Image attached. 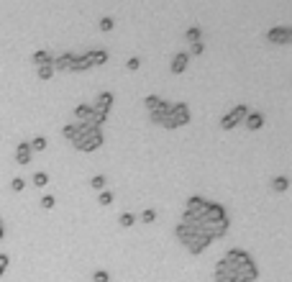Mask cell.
<instances>
[{
    "label": "cell",
    "mask_w": 292,
    "mask_h": 282,
    "mask_svg": "<svg viewBox=\"0 0 292 282\" xmlns=\"http://www.w3.org/2000/svg\"><path fill=\"white\" fill-rule=\"evenodd\" d=\"M267 39L274 41V44H290L292 41V28H287V26H272L267 31Z\"/></svg>",
    "instance_id": "obj_8"
},
{
    "label": "cell",
    "mask_w": 292,
    "mask_h": 282,
    "mask_svg": "<svg viewBox=\"0 0 292 282\" xmlns=\"http://www.w3.org/2000/svg\"><path fill=\"white\" fill-rule=\"evenodd\" d=\"M5 236V226H3V221H0V239Z\"/></svg>",
    "instance_id": "obj_42"
},
{
    "label": "cell",
    "mask_w": 292,
    "mask_h": 282,
    "mask_svg": "<svg viewBox=\"0 0 292 282\" xmlns=\"http://www.w3.org/2000/svg\"><path fill=\"white\" fill-rule=\"evenodd\" d=\"M287 185H290V180H287L285 174H280V177H274V180H272V187H274L277 192H285V190H287Z\"/></svg>",
    "instance_id": "obj_24"
},
{
    "label": "cell",
    "mask_w": 292,
    "mask_h": 282,
    "mask_svg": "<svg viewBox=\"0 0 292 282\" xmlns=\"http://www.w3.org/2000/svg\"><path fill=\"white\" fill-rule=\"evenodd\" d=\"M184 123H190V108L184 106V103H175L172 106V113L164 121V128H179Z\"/></svg>",
    "instance_id": "obj_2"
},
{
    "label": "cell",
    "mask_w": 292,
    "mask_h": 282,
    "mask_svg": "<svg viewBox=\"0 0 292 282\" xmlns=\"http://www.w3.org/2000/svg\"><path fill=\"white\" fill-rule=\"evenodd\" d=\"M28 146H31V152H44L46 149V139L44 136H36L34 141H28Z\"/></svg>",
    "instance_id": "obj_28"
},
{
    "label": "cell",
    "mask_w": 292,
    "mask_h": 282,
    "mask_svg": "<svg viewBox=\"0 0 292 282\" xmlns=\"http://www.w3.org/2000/svg\"><path fill=\"white\" fill-rule=\"evenodd\" d=\"M184 36H187V39H190V41L195 44V41H200V36H203V31H200L197 26H190L187 31H184Z\"/></svg>",
    "instance_id": "obj_29"
},
{
    "label": "cell",
    "mask_w": 292,
    "mask_h": 282,
    "mask_svg": "<svg viewBox=\"0 0 292 282\" xmlns=\"http://www.w3.org/2000/svg\"><path fill=\"white\" fill-rule=\"evenodd\" d=\"M31 146H28V141H21L18 146H15V162H18V165H28L31 162Z\"/></svg>",
    "instance_id": "obj_18"
},
{
    "label": "cell",
    "mask_w": 292,
    "mask_h": 282,
    "mask_svg": "<svg viewBox=\"0 0 292 282\" xmlns=\"http://www.w3.org/2000/svg\"><path fill=\"white\" fill-rule=\"evenodd\" d=\"M90 185L95 187V190H103V187H105V177H103V174H95V177L90 180Z\"/></svg>",
    "instance_id": "obj_36"
},
{
    "label": "cell",
    "mask_w": 292,
    "mask_h": 282,
    "mask_svg": "<svg viewBox=\"0 0 292 282\" xmlns=\"http://www.w3.org/2000/svg\"><path fill=\"white\" fill-rule=\"evenodd\" d=\"M228 213H226V208L221 203H208V211H205V221L203 224H218V221H223Z\"/></svg>",
    "instance_id": "obj_11"
},
{
    "label": "cell",
    "mask_w": 292,
    "mask_h": 282,
    "mask_svg": "<svg viewBox=\"0 0 292 282\" xmlns=\"http://www.w3.org/2000/svg\"><path fill=\"white\" fill-rule=\"evenodd\" d=\"M8 264H10L8 254H0V277H3V275H5V270H8Z\"/></svg>",
    "instance_id": "obj_41"
},
{
    "label": "cell",
    "mask_w": 292,
    "mask_h": 282,
    "mask_svg": "<svg viewBox=\"0 0 292 282\" xmlns=\"http://www.w3.org/2000/svg\"><path fill=\"white\" fill-rule=\"evenodd\" d=\"M92 282H111V275H108L105 270H98L95 275H92Z\"/></svg>",
    "instance_id": "obj_34"
},
{
    "label": "cell",
    "mask_w": 292,
    "mask_h": 282,
    "mask_svg": "<svg viewBox=\"0 0 292 282\" xmlns=\"http://www.w3.org/2000/svg\"><path fill=\"white\" fill-rule=\"evenodd\" d=\"M246 115H249V108H246V106H236L234 111H228V113H226V115L221 118V128L231 131L234 126H238V123L243 121Z\"/></svg>",
    "instance_id": "obj_4"
},
{
    "label": "cell",
    "mask_w": 292,
    "mask_h": 282,
    "mask_svg": "<svg viewBox=\"0 0 292 282\" xmlns=\"http://www.w3.org/2000/svg\"><path fill=\"white\" fill-rule=\"evenodd\" d=\"M223 259H226L231 267H234V270H238V267H243L246 262H251V254H246L243 249H228Z\"/></svg>",
    "instance_id": "obj_10"
},
{
    "label": "cell",
    "mask_w": 292,
    "mask_h": 282,
    "mask_svg": "<svg viewBox=\"0 0 292 282\" xmlns=\"http://www.w3.org/2000/svg\"><path fill=\"white\" fill-rule=\"evenodd\" d=\"M203 52H205V44H203V41H195L192 47H190V54H192V56H200Z\"/></svg>",
    "instance_id": "obj_35"
},
{
    "label": "cell",
    "mask_w": 292,
    "mask_h": 282,
    "mask_svg": "<svg viewBox=\"0 0 292 282\" xmlns=\"http://www.w3.org/2000/svg\"><path fill=\"white\" fill-rule=\"evenodd\" d=\"M126 67H128L131 72H136L138 67H141V59H138V56H131V59H128V62H126Z\"/></svg>",
    "instance_id": "obj_39"
},
{
    "label": "cell",
    "mask_w": 292,
    "mask_h": 282,
    "mask_svg": "<svg viewBox=\"0 0 292 282\" xmlns=\"http://www.w3.org/2000/svg\"><path fill=\"white\" fill-rule=\"evenodd\" d=\"M105 141L103 136V131L100 128H90L87 123H77V136L72 139L74 144V149H80V152H95L100 149Z\"/></svg>",
    "instance_id": "obj_1"
},
{
    "label": "cell",
    "mask_w": 292,
    "mask_h": 282,
    "mask_svg": "<svg viewBox=\"0 0 292 282\" xmlns=\"http://www.w3.org/2000/svg\"><path fill=\"white\" fill-rule=\"evenodd\" d=\"M133 221H136V216H133V213H120L118 224H120L123 228H128V226H133Z\"/></svg>",
    "instance_id": "obj_30"
},
{
    "label": "cell",
    "mask_w": 292,
    "mask_h": 282,
    "mask_svg": "<svg viewBox=\"0 0 292 282\" xmlns=\"http://www.w3.org/2000/svg\"><path fill=\"white\" fill-rule=\"evenodd\" d=\"M90 67H92V62H90V52L82 54V56H74V62H72V72H85V69H90Z\"/></svg>",
    "instance_id": "obj_21"
},
{
    "label": "cell",
    "mask_w": 292,
    "mask_h": 282,
    "mask_svg": "<svg viewBox=\"0 0 292 282\" xmlns=\"http://www.w3.org/2000/svg\"><path fill=\"white\" fill-rule=\"evenodd\" d=\"M10 187H13L15 192H21V190L26 187V182H23V177H13V182H10Z\"/></svg>",
    "instance_id": "obj_38"
},
{
    "label": "cell",
    "mask_w": 292,
    "mask_h": 282,
    "mask_svg": "<svg viewBox=\"0 0 292 282\" xmlns=\"http://www.w3.org/2000/svg\"><path fill=\"white\" fill-rule=\"evenodd\" d=\"M215 282H236V270L226 259L215 262Z\"/></svg>",
    "instance_id": "obj_7"
},
{
    "label": "cell",
    "mask_w": 292,
    "mask_h": 282,
    "mask_svg": "<svg viewBox=\"0 0 292 282\" xmlns=\"http://www.w3.org/2000/svg\"><path fill=\"white\" fill-rule=\"evenodd\" d=\"M98 200H100V205H111L113 203V192L111 190H100V198Z\"/></svg>",
    "instance_id": "obj_33"
},
{
    "label": "cell",
    "mask_w": 292,
    "mask_h": 282,
    "mask_svg": "<svg viewBox=\"0 0 292 282\" xmlns=\"http://www.w3.org/2000/svg\"><path fill=\"white\" fill-rule=\"evenodd\" d=\"M116 26V21L111 18V16H105V18H100V28H103V31H111V28Z\"/></svg>",
    "instance_id": "obj_37"
},
{
    "label": "cell",
    "mask_w": 292,
    "mask_h": 282,
    "mask_svg": "<svg viewBox=\"0 0 292 282\" xmlns=\"http://www.w3.org/2000/svg\"><path fill=\"white\" fill-rule=\"evenodd\" d=\"M54 203H57L54 195H44V198H41V208H46V211H49V208H54Z\"/></svg>",
    "instance_id": "obj_40"
},
{
    "label": "cell",
    "mask_w": 292,
    "mask_h": 282,
    "mask_svg": "<svg viewBox=\"0 0 292 282\" xmlns=\"http://www.w3.org/2000/svg\"><path fill=\"white\" fill-rule=\"evenodd\" d=\"M210 246V236L203 231V226L197 228V233H195V239L187 244V249H190V254H203V251Z\"/></svg>",
    "instance_id": "obj_6"
},
{
    "label": "cell",
    "mask_w": 292,
    "mask_h": 282,
    "mask_svg": "<svg viewBox=\"0 0 292 282\" xmlns=\"http://www.w3.org/2000/svg\"><path fill=\"white\" fill-rule=\"evenodd\" d=\"M169 113H172V106H169L167 100H162V106H159L157 111H151V121L159 123V126H164V121L169 118Z\"/></svg>",
    "instance_id": "obj_14"
},
{
    "label": "cell",
    "mask_w": 292,
    "mask_h": 282,
    "mask_svg": "<svg viewBox=\"0 0 292 282\" xmlns=\"http://www.w3.org/2000/svg\"><path fill=\"white\" fill-rule=\"evenodd\" d=\"M243 123H246V128H249V131H259L261 126H264V113L254 111V113H249V115L243 118Z\"/></svg>",
    "instance_id": "obj_17"
},
{
    "label": "cell",
    "mask_w": 292,
    "mask_h": 282,
    "mask_svg": "<svg viewBox=\"0 0 292 282\" xmlns=\"http://www.w3.org/2000/svg\"><path fill=\"white\" fill-rule=\"evenodd\" d=\"M36 75H39L41 80H52V75H54V67H52V64H44V67H36Z\"/></svg>",
    "instance_id": "obj_26"
},
{
    "label": "cell",
    "mask_w": 292,
    "mask_h": 282,
    "mask_svg": "<svg viewBox=\"0 0 292 282\" xmlns=\"http://www.w3.org/2000/svg\"><path fill=\"white\" fill-rule=\"evenodd\" d=\"M90 111H92L90 106H85V103H80V106L74 108V115H77V118H82V121H85V118L90 115Z\"/></svg>",
    "instance_id": "obj_31"
},
{
    "label": "cell",
    "mask_w": 292,
    "mask_h": 282,
    "mask_svg": "<svg viewBox=\"0 0 292 282\" xmlns=\"http://www.w3.org/2000/svg\"><path fill=\"white\" fill-rule=\"evenodd\" d=\"M105 121H108V113H103V111H90V115L85 118L82 123H87L90 128H100Z\"/></svg>",
    "instance_id": "obj_19"
},
{
    "label": "cell",
    "mask_w": 292,
    "mask_h": 282,
    "mask_svg": "<svg viewBox=\"0 0 292 282\" xmlns=\"http://www.w3.org/2000/svg\"><path fill=\"white\" fill-rule=\"evenodd\" d=\"M90 62H92V67L105 64V62H108V52H105V49H92V52H90Z\"/></svg>",
    "instance_id": "obj_22"
},
{
    "label": "cell",
    "mask_w": 292,
    "mask_h": 282,
    "mask_svg": "<svg viewBox=\"0 0 292 282\" xmlns=\"http://www.w3.org/2000/svg\"><path fill=\"white\" fill-rule=\"evenodd\" d=\"M61 136L72 141L77 136V123H64V126H61Z\"/></svg>",
    "instance_id": "obj_25"
},
{
    "label": "cell",
    "mask_w": 292,
    "mask_h": 282,
    "mask_svg": "<svg viewBox=\"0 0 292 282\" xmlns=\"http://www.w3.org/2000/svg\"><path fill=\"white\" fill-rule=\"evenodd\" d=\"M31 180H34L36 187H44V185H49V174H46V172H34V177H31Z\"/></svg>",
    "instance_id": "obj_27"
},
{
    "label": "cell",
    "mask_w": 292,
    "mask_h": 282,
    "mask_svg": "<svg viewBox=\"0 0 292 282\" xmlns=\"http://www.w3.org/2000/svg\"><path fill=\"white\" fill-rule=\"evenodd\" d=\"M197 228H200V226H187V224H179V226H177V239H179L184 246H187V244L195 239Z\"/></svg>",
    "instance_id": "obj_12"
},
{
    "label": "cell",
    "mask_w": 292,
    "mask_h": 282,
    "mask_svg": "<svg viewBox=\"0 0 292 282\" xmlns=\"http://www.w3.org/2000/svg\"><path fill=\"white\" fill-rule=\"evenodd\" d=\"M111 106H113V93L103 90L98 98H95V108L92 111H103V113H111Z\"/></svg>",
    "instance_id": "obj_15"
},
{
    "label": "cell",
    "mask_w": 292,
    "mask_h": 282,
    "mask_svg": "<svg viewBox=\"0 0 292 282\" xmlns=\"http://www.w3.org/2000/svg\"><path fill=\"white\" fill-rule=\"evenodd\" d=\"M192 218H195V224L197 226H203V221H205V211H208V200L205 198H200V195H192L187 200V208H184Z\"/></svg>",
    "instance_id": "obj_3"
},
{
    "label": "cell",
    "mask_w": 292,
    "mask_h": 282,
    "mask_svg": "<svg viewBox=\"0 0 292 282\" xmlns=\"http://www.w3.org/2000/svg\"><path fill=\"white\" fill-rule=\"evenodd\" d=\"M74 56L77 54H72V52H64V54H59V56H54V62H52V67H54V72L57 69H72V62H74Z\"/></svg>",
    "instance_id": "obj_13"
},
{
    "label": "cell",
    "mask_w": 292,
    "mask_h": 282,
    "mask_svg": "<svg viewBox=\"0 0 292 282\" xmlns=\"http://www.w3.org/2000/svg\"><path fill=\"white\" fill-rule=\"evenodd\" d=\"M141 221L144 224H154V221H157V211H154V208H146V211L141 213Z\"/></svg>",
    "instance_id": "obj_32"
},
{
    "label": "cell",
    "mask_w": 292,
    "mask_h": 282,
    "mask_svg": "<svg viewBox=\"0 0 292 282\" xmlns=\"http://www.w3.org/2000/svg\"><path fill=\"white\" fill-rule=\"evenodd\" d=\"M256 277H259V267H256L254 259L246 262L243 267H238V270H236V282H254Z\"/></svg>",
    "instance_id": "obj_9"
},
{
    "label": "cell",
    "mask_w": 292,
    "mask_h": 282,
    "mask_svg": "<svg viewBox=\"0 0 292 282\" xmlns=\"http://www.w3.org/2000/svg\"><path fill=\"white\" fill-rule=\"evenodd\" d=\"M187 64H190V54L187 52H179L172 59V72H175V75H182V72L187 69Z\"/></svg>",
    "instance_id": "obj_16"
},
{
    "label": "cell",
    "mask_w": 292,
    "mask_h": 282,
    "mask_svg": "<svg viewBox=\"0 0 292 282\" xmlns=\"http://www.w3.org/2000/svg\"><path fill=\"white\" fill-rule=\"evenodd\" d=\"M144 106H146V111L151 113V111H157V108L162 106V98H159V95H146V98H144Z\"/></svg>",
    "instance_id": "obj_23"
},
{
    "label": "cell",
    "mask_w": 292,
    "mask_h": 282,
    "mask_svg": "<svg viewBox=\"0 0 292 282\" xmlns=\"http://www.w3.org/2000/svg\"><path fill=\"white\" fill-rule=\"evenodd\" d=\"M228 226H231V218L226 216L223 221H218V224H203V231L210 236V241H213V239H223V236L228 233Z\"/></svg>",
    "instance_id": "obj_5"
},
{
    "label": "cell",
    "mask_w": 292,
    "mask_h": 282,
    "mask_svg": "<svg viewBox=\"0 0 292 282\" xmlns=\"http://www.w3.org/2000/svg\"><path fill=\"white\" fill-rule=\"evenodd\" d=\"M31 62H34L36 67H44V64H52V62H54V56H52L49 52H46V49H39V52H34Z\"/></svg>",
    "instance_id": "obj_20"
}]
</instances>
